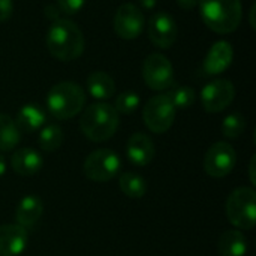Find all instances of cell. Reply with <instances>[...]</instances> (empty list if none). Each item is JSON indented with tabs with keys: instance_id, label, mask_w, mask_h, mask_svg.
<instances>
[{
	"instance_id": "obj_1",
	"label": "cell",
	"mask_w": 256,
	"mask_h": 256,
	"mask_svg": "<svg viewBox=\"0 0 256 256\" xmlns=\"http://www.w3.org/2000/svg\"><path fill=\"white\" fill-rule=\"evenodd\" d=\"M84 34L70 20L58 18L51 22L46 33V48L60 62L76 60L84 52Z\"/></svg>"
},
{
	"instance_id": "obj_2",
	"label": "cell",
	"mask_w": 256,
	"mask_h": 256,
	"mask_svg": "<svg viewBox=\"0 0 256 256\" xmlns=\"http://www.w3.org/2000/svg\"><path fill=\"white\" fill-rule=\"evenodd\" d=\"M120 117L116 108L106 102H96L88 105L81 118V132L93 142H104L111 140L118 129Z\"/></svg>"
},
{
	"instance_id": "obj_3",
	"label": "cell",
	"mask_w": 256,
	"mask_h": 256,
	"mask_svg": "<svg viewBox=\"0 0 256 256\" xmlns=\"http://www.w3.org/2000/svg\"><path fill=\"white\" fill-rule=\"evenodd\" d=\"M204 24L214 33H232L242 22L243 9L240 0H200Z\"/></svg>"
},
{
	"instance_id": "obj_4",
	"label": "cell",
	"mask_w": 256,
	"mask_h": 256,
	"mask_svg": "<svg viewBox=\"0 0 256 256\" xmlns=\"http://www.w3.org/2000/svg\"><path fill=\"white\" fill-rule=\"evenodd\" d=\"M86 93L76 82L62 81L52 86L46 96V106L57 120H69L82 111Z\"/></svg>"
},
{
	"instance_id": "obj_5",
	"label": "cell",
	"mask_w": 256,
	"mask_h": 256,
	"mask_svg": "<svg viewBox=\"0 0 256 256\" xmlns=\"http://www.w3.org/2000/svg\"><path fill=\"white\" fill-rule=\"evenodd\" d=\"M228 220L238 230H252L256 225V192L252 188L236 189L226 201Z\"/></svg>"
},
{
	"instance_id": "obj_6",
	"label": "cell",
	"mask_w": 256,
	"mask_h": 256,
	"mask_svg": "<svg viewBox=\"0 0 256 256\" xmlns=\"http://www.w3.org/2000/svg\"><path fill=\"white\" fill-rule=\"evenodd\" d=\"M120 166L122 160L116 152L110 148H99L86 158L82 170L88 180L96 183H106L117 176Z\"/></svg>"
},
{
	"instance_id": "obj_7",
	"label": "cell",
	"mask_w": 256,
	"mask_h": 256,
	"mask_svg": "<svg viewBox=\"0 0 256 256\" xmlns=\"http://www.w3.org/2000/svg\"><path fill=\"white\" fill-rule=\"evenodd\" d=\"M142 118L146 126L154 134H165L176 120V106L168 94H156L144 106Z\"/></svg>"
},
{
	"instance_id": "obj_8",
	"label": "cell",
	"mask_w": 256,
	"mask_h": 256,
	"mask_svg": "<svg viewBox=\"0 0 256 256\" xmlns=\"http://www.w3.org/2000/svg\"><path fill=\"white\" fill-rule=\"evenodd\" d=\"M142 78L147 87L156 92L166 90L174 84V68L172 63L164 54H150L142 64Z\"/></svg>"
},
{
	"instance_id": "obj_9",
	"label": "cell",
	"mask_w": 256,
	"mask_h": 256,
	"mask_svg": "<svg viewBox=\"0 0 256 256\" xmlns=\"http://www.w3.org/2000/svg\"><path fill=\"white\" fill-rule=\"evenodd\" d=\"M237 164V153L230 142H214L206 153L204 170L210 177L222 178L230 176Z\"/></svg>"
},
{
	"instance_id": "obj_10",
	"label": "cell",
	"mask_w": 256,
	"mask_h": 256,
	"mask_svg": "<svg viewBox=\"0 0 256 256\" xmlns=\"http://www.w3.org/2000/svg\"><path fill=\"white\" fill-rule=\"evenodd\" d=\"M112 27L118 38L126 39V40L136 39L144 32V27H146L144 14L136 4L124 3L116 10Z\"/></svg>"
},
{
	"instance_id": "obj_11",
	"label": "cell",
	"mask_w": 256,
	"mask_h": 256,
	"mask_svg": "<svg viewBox=\"0 0 256 256\" xmlns=\"http://www.w3.org/2000/svg\"><path fill=\"white\" fill-rule=\"evenodd\" d=\"M236 98V87L231 81L219 78L210 81L201 92V102L207 112L216 114L226 110Z\"/></svg>"
},
{
	"instance_id": "obj_12",
	"label": "cell",
	"mask_w": 256,
	"mask_h": 256,
	"mask_svg": "<svg viewBox=\"0 0 256 256\" xmlns=\"http://www.w3.org/2000/svg\"><path fill=\"white\" fill-rule=\"evenodd\" d=\"M178 34L176 20L165 10L153 14L148 20V39L158 48L168 50L174 45Z\"/></svg>"
},
{
	"instance_id": "obj_13",
	"label": "cell",
	"mask_w": 256,
	"mask_h": 256,
	"mask_svg": "<svg viewBox=\"0 0 256 256\" xmlns=\"http://www.w3.org/2000/svg\"><path fill=\"white\" fill-rule=\"evenodd\" d=\"M28 243V232L26 228L9 224L0 226V256L21 255Z\"/></svg>"
},
{
	"instance_id": "obj_14",
	"label": "cell",
	"mask_w": 256,
	"mask_h": 256,
	"mask_svg": "<svg viewBox=\"0 0 256 256\" xmlns=\"http://www.w3.org/2000/svg\"><path fill=\"white\" fill-rule=\"evenodd\" d=\"M126 154H128V159L134 165L146 166V165L152 164V160L154 159V154H156L154 142L148 135L136 132L128 140Z\"/></svg>"
},
{
	"instance_id": "obj_15",
	"label": "cell",
	"mask_w": 256,
	"mask_h": 256,
	"mask_svg": "<svg viewBox=\"0 0 256 256\" xmlns=\"http://www.w3.org/2000/svg\"><path fill=\"white\" fill-rule=\"evenodd\" d=\"M234 58L232 45L228 40H218L212 45L204 60V70L208 75H218L225 72Z\"/></svg>"
},
{
	"instance_id": "obj_16",
	"label": "cell",
	"mask_w": 256,
	"mask_h": 256,
	"mask_svg": "<svg viewBox=\"0 0 256 256\" xmlns=\"http://www.w3.org/2000/svg\"><path fill=\"white\" fill-rule=\"evenodd\" d=\"M10 166L12 170L22 177H28V176H34L38 174L42 166H44V159L39 154V152H36L32 147H24L16 150L12 154L10 159Z\"/></svg>"
},
{
	"instance_id": "obj_17",
	"label": "cell",
	"mask_w": 256,
	"mask_h": 256,
	"mask_svg": "<svg viewBox=\"0 0 256 256\" xmlns=\"http://www.w3.org/2000/svg\"><path fill=\"white\" fill-rule=\"evenodd\" d=\"M44 213V202L36 195H26L16 206L15 210V219L16 225L30 230L33 228Z\"/></svg>"
},
{
	"instance_id": "obj_18",
	"label": "cell",
	"mask_w": 256,
	"mask_h": 256,
	"mask_svg": "<svg viewBox=\"0 0 256 256\" xmlns=\"http://www.w3.org/2000/svg\"><path fill=\"white\" fill-rule=\"evenodd\" d=\"M46 116L45 111L36 105V104H27L24 106H21V110L16 114V120L15 124L20 129V132H34L38 129H40L45 124Z\"/></svg>"
},
{
	"instance_id": "obj_19",
	"label": "cell",
	"mask_w": 256,
	"mask_h": 256,
	"mask_svg": "<svg viewBox=\"0 0 256 256\" xmlns=\"http://www.w3.org/2000/svg\"><path fill=\"white\" fill-rule=\"evenodd\" d=\"M220 256H244L248 254V238L240 230L225 231L218 244Z\"/></svg>"
},
{
	"instance_id": "obj_20",
	"label": "cell",
	"mask_w": 256,
	"mask_h": 256,
	"mask_svg": "<svg viewBox=\"0 0 256 256\" xmlns=\"http://www.w3.org/2000/svg\"><path fill=\"white\" fill-rule=\"evenodd\" d=\"M88 93L98 100H106L116 93V84L111 75L104 70H94L87 76Z\"/></svg>"
},
{
	"instance_id": "obj_21",
	"label": "cell",
	"mask_w": 256,
	"mask_h": 256,
	"mask_svg": "<svg viewBox=\"0 0 256 256\" xmlns=\"http://www.w3.org/2000/svg\"><path fill=\"white\" fill-rule=\"evenodd\" d=\"M118 186L122 192L132 200H140L147 192V182L134 171H126L118 178Z\"/></svg>"
},
{
	"instance_id": "obj_22",
	"label": "cell",
	"mask_w": 256,
	"mask_h": 256,
	"mask_svg": "<svg viewBox=\"0 0 256 256\" xmlns=\"http://www.w3.org/2000/svg\"><path fill=\"white\" fill-rule=\"evenodd\" d=\"M21 140L15 120L8 114H0V152H10Z\"/></svg>"
},
{
	"instance_id": "obj_23",
	"label": "cell",
	"mask_w": 256,
	"mask_h": 256,
	"mask_svg": "<svg viewBox=\"0 0 256 256\" xmlns=\"http://www.w3.org/2000/svg\"><path fill=\"white\" fill-rule=\"evenodd\" d=\"M63 142V130L58 124H46L40 129L38 144L44 152H56Z\"/></svg>"
},
{
	"instance_id": "obj_24",
	"label": "cell",
	"mask_w": 256,
	"mask_h": 256,
	"mask_svg": "<svg viewBox=\"0 0 256 256\" xmlns=\"http://www.w3.org/2000/svg\"><path fill=\"white\" fill-rule=\"evenodd\" d=\"M168 98L171 99L172 105L176 106V110H186L189 106L194 105L196 93L192 87L189 86H180V87H174L171 92L166 93Z\"/></svg>"
},
{
	"instance_id": "obj_25",
	"label": "cell",
	"mask_w": 256,
	"mask_h": 256,
	"mask_svg": "<svg viewBox=\"0 0 256 256\" xmlns=\"http://www.w3.org/2000/svg\"><path fill=\"white\" fill-rule=\"evenodd\" d=\"M246 129V120L242 114L232 112L222 122V134L230 140H237Z\"/></svg>"
},
{
	"instance_id": "obj_26",
	"label": "cell",
	"mask_w": 256,
	"mask_h": 256,
	"mask_svg": "<svg viewBox=\"0 0 256 256\" xmlns=\"http://www.w3.org/2000/svg\"><path fill=\"white\" fill-rule=\"evenodd\" d=\"M140 106V96L135 92H123L116 98L114 108L118 114H132Z\"/></svg>"
},
{
	"instance_id": "obj_27",
	"label": "cell",
	"mask_w": 256,
	"mask_h": 256,
	"mask_svg": "<svg viewBox=\"0 0 256 256\" xmlns=\"http://www.w3.org/2000/svg\"><path fill=\"white\" fill-rule=\"evenodd\" d=\"M57 4L60 12L66 15H75L84 8L86 0H57Z\"/></svg>"
},
{
	"instance_id": "obj_28",
	"label": "cell",
	"mask_w": 256,
	"mask_h": 256,
	"mask_svg": "<svg viewBox=\"0 0 256 256\" xmlns=\"http://www.w3.org/2000/svg\"><path fill=\"white\" fill-rule=\"evenodd\" d=\"M14 12V2L12 0H0V22H4L10 18Z\"/></svg>"
},
{
	"instance_id": "obj_29",
	"label": "cell",
	"mask_w": 256,
	"mask_h": 256,
	"mask_svg": "<svg viewBox=\"0 0 256 256\" xmlns=\"http://www.w3.org/2000/svg\"><path fill=\"white\" fill-rule=\"evenodd\" d=\"M45 15L46 18H50L51 21H56L60 18V9L57 6H52V4H48L45 6Z\"/></svg>"
},
{
	"instance_id": "obj_30",
	"label": "cell",
	"mask_w": 256,
	"mask_h": 256,
	"mask_svg": "<svg viewBox=\"0 0 256 256\" xmlns=\"http://www.w3.org/2000/svg\"><path fill=\"white\" fill-rule=\"evenodd\" d=\"M177 4L184 10H192L198 4V0H177Z\"/></svg>"
},
{
	"instance_id": "obj_31",
	"label": "cell",
	"mask_w": 256,
	"mask_h": 256,
	"mask_svg": "<svg viewBox=\"0 0 256 256\" xmlns=\"http://www.w3.org/2000/svg\"><path fill=\"white\" fill-rule=\"evenodd\" d=\"M255 164H256V156L254 154L252 159H250V165H249V177H250V183L255 184L256 178H255Z\"/></svg>"
},
{
	"instance_id": "obj_32",
	"label": "cell",
	"mask_w": 256,
	"mask_h": 256,
	"mask_svg": "<svg viewBox=\"0 0 256 256\" xmlns=\"http://www.w3.org/2000/svg\"><path fill=\"white\" fill-rule=\"evenodd\" d=\"M138 2H140V4L144 9H148V10L154 9L156 8V3H158V0H138Z\"/></svg>"
},
{
	"instance_id": "obj_33",
	"label": "cell",
	"mask_w": 256,
	"mask_h": 256,
	"mask_svg": "<svg viewBox=\"0 0 256 256\" xmlns=\"http://www.w3.org/2000/svg\"><path fill=\"white\" fill-rule=\"evenodd\" d=\"M4 172H6V160H4V158L0 154V177H3Z\"/></svg>"
},
{
	"instance_id": "obj_34",
	"label": "cell",
	"mask_w": 256,
	"mask_h": 256,
	"mask_svg": "<svg viewBox=\"0 0 256 256\" xmlns=\"http://www.w3.org/2000/svg\"><path fill=\"white\" fill-rule=\"evenodd\" d=\"M255 9H256V4L254 3L252 4V8H250V20H249V22H250V26L255 28Z\"/></svg>"
}]
</instances>
